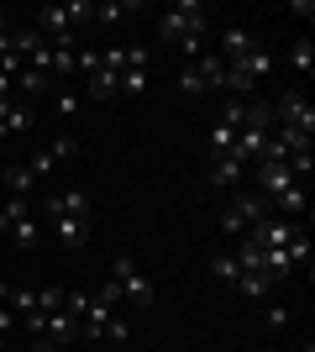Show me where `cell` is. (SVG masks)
<instances>
[{
  "label": "cell",
  "instance_id": "cell-1",
  "mask_svg": "<svg viewBox=\"0 0 315 352\" xmlns=\"http://www.w3.org/2000/svg\"><path fill=\"white\" fill-rule=\"evenodd\" d=\"M205 27H210V11L200 6V0H179V6H168V11L158 16V37L174 43V47H179L184 37H200Z\"/></svg>",
  "mask_w": 315,
  "mask_h": 352
},
{
  "label": "cell",
  "instance_id": "cell-2",
  "mask_svg": "<svg viewBox=\"0 0 315 352\" xmlns=\"http://www.w3.org/2000/svg\"><path fill=\"white\" fill-rule=\"evenodd\" d=\"M105 279H116V284H121V300H126L132 310H152V300H158L152 279L132 263V258H126V252H121V258H110V274H105Z\"/></svg>",
  "mask_w": 315,
  "mask_h": 352
},
{
  "label": "cell",
  "instance_id": "cell-3",
  "mask_svg": "<svg viewBox=\"0 0 315 352\" xmlns=\"http://www.w3.org/2000/svg\"><path fill=\"white\" fill-rule=\"evenodd\" d=\"M273 126L300 132V137H315V105H310V95H300V89H284V95L273 100Z\"/></svg>",
  "mask_w": 315,
  "mask_h": 352
},
{
  "label": "cell",
  "instance_id": "cell-4",
  "mask_svg": "<svg viewBox=\"0 0 315 352\" xmlns=\"http://www.w3.org/2000/svg\"><path fill=\"white\" fill-rule=\"evenodd\" d=\"M263 216H273V206L263 200L257 190H237V200H231V210L221 216V232H231V236H242V232H253Z\"/></svg>",
  "mask_w": 315,
  "mask_h": 352
},
{
  "label": "cell",
  "instance_id": "cell-5",
  "mask_svg": "<svg viewBox=\"0 0 315 352\" xmlns=\"http://www.w3.org/2000/svg\"><path fill=\"white\" fill-rule=\"evenodd\" d=\"M43 216L47 221H63V216L90 221V190H58V195H47V200H43Z\"/></svg>",
  "mask_w": 315,
  "mask_h": 352
},
{
  "label": "cell",
  "instance_id": "cell-6",
  "mask_svg": "<svg viewBox=\"0 0 315 352\" xmlns=\"http://www.w3.org/2000/svg\"><path fill=\"white\" fill-rule=\"evenodd\" d=\"M247 236H253L257 248H284V242H294V236H300V226H294V221H284V216H263Z\"/></svg>",
  "mask_w": 315,
  "mask_h": 352
},
{
  "label": "cell",
  "instance_id": "cell-7",
  "mask_svg": "<svg viewBox=\"0 0 315 352\" xmlns=\"http://www.w3.org/2000/svg\"><path fill=\"white\" fill-rule=\"evenodd\" d=\"M253 174H257V195H263L268 206H273V200H279V195L289 190V184H294V174H289L284 163H257Z\"/></svg>",
  "mask_w": 315,
  "mask_h": 352
},
{
  "label": "cell",
  "instance_id": "cell-8",
  "mask_svg": "<svg viewBox=\"0 0 315 352\" xmlns=\"http://www.w3.org/2000/svg\"><path fill=\"white\" fill-rule=\"evenodd\" d=\"M152 53L148 47H137V58L121 69V95H148V85H152Z\"/></svg>",
  "mask_w": 315,
  "mask_h": 352
},
{
  "label": "cell",
  "instance_id": "cell-9",
  "mask_svg": "<svg viewBox=\"0 0 315 352\" xmlns=\"http://www.w3.org/2000/svg\"><path fill=\"white\" fill-rule=\"evenodd\" d=\"M32 27L43 32V43H69V37H74V27H69V11H63V6H43Z\"/></svg>",
  "mask_w": 315,
  "mask_h": 352
},
{
  "label": "cell",
  "instance_id": "cell-10",
  "mask_svg": "<svg viewBox=\"0 0 315 352\" xmlns=\"http://www.w3.org/2000/svg\"><path fill=\"white\" fill-rule=\"evenodd\" d=\"M242 179H247V163L242 158H231V153H226V158H210V184H215V190H242Z\"/></svg>",
  "mask_w": 315,
  "mask_h": 352
},
{
  "label": "cell",
  "instance_id": "cell-11",
  "mask_svg": "<svg viewBox=\"0 0 315 352\" xmlns=\"http://www.w3.org/2000/svg\"><path fill=\"white\" fill-rule=\"evenodd\" d=\"M74 153H79V142H74V137H58V142H53V147H43V153H37V158H32L27 168H32L37 179H43V174H53V163H69Z\"/></svg>",
  "mask_w": 315,
  "mask_h": 352
},
{
  "label": "cell",
  "instance_id": "cell-12",
  "mask_svg": "<svg viewBox=\"0 0 315 352\" xmlns=\"http://www.w3.org/2000/svg\"><path fill=\"white\" fill-rule=\"evenodd\" d=\"M32 132V105L27 100H5L0 105V137H27Z\"/></svg>",
  "mask_w": 315,
  "mask_h": 352
},
{
  "label": "cell",
  "instance_id": "cell-13",
  "mask_svg": "<svg viewBox=\"0 0 315 352\" xmlns=\"http://www.w3.org/2000/svg\"><path fill=\"white\" fill-rule=\"evenodd\" d=\"M43 337L53 342V347H69V342H79V321L69 310H53V316H43Z\"/></svg>",
  "mask_w": 315,
  "mask_h": 352
},
{
  "label": "cell",
  "instance_id": "cell-14",
  "mask_svg": "<svg viewBox=\"0 0 315 352\" xmlns=\"http://www.w3.org/2000/svg\"><path fill=\"white\" fill-rule=\"evenodd\" d=\"M253 32H242V27H226L221 37H215V53H221L226 63H237V58H247V53H253Z\"/></svg>",
  "mask_w": 315,
  "mask_h": 352
},
{
  "label": "cell",
  "instance_id": "cell-15",
  "mask_svg": "<svg viewBox=\"0 0 315 352\" xmlns=\"http://www.w3.org/2000/svg\"><path fill=\"white\" fill-rule=\"evenodd\" d=\"M121 95V74L105 63V53H100V69L90 74V100H116Z\"/></svg>",
  "mask_w": 315,
  "mask_h": 352
},
{
  "label": "cell",
  "instance_id": "cell-16",
  "mask_svg": "<svg viewBox=\"0 0 315 352\" xmlns=\"http://www.w3.org/2000/svg\"><path fill=\"white\" fill-rule=\"evenodd\" d=\"M53 236H58L69 252H79L84 242H90V221H79V216H63V221H53Z\"/></svg>",
  "mask_w": 315,
  "mask_h": 352
},
{
  "label": "cell",
  "instance_id": "cell-17",
  "mask_svg": "<svg viewBox=\"0 0 315 352\" xmlns=\"http://www.w3.org/2000/svg\"><path fill=\"white\" fill-rule=\"evenodd\" d=\"M37 47H43V32L37 27H11V47H5V53H11L16 63H27Z\"/></svg>",
  "mask_w": 315,
  "mask_h": 352
},
{
  "label": "cell",
  "instance_id": "cell-18",
  "mask_svg": "<svg viewBox=\"0 0 315 352\" xmlns=\"http://www.w3.org/2000/svg\"><path fill=\"white\" fill-rule=\"evenodd\" d=\"M195 74L205 79V89H221V79H226V58L215 53V47H205V53L195 58Z\"/></svg>",
  "mask_w": 315,
  "mask_h": 352
},
{
  "label": "cell",
  "instance_id": "cell-19",
  "mask_svg": "<svg viewBox=\"0 0 315 352\" xmlns=\"http://www.w3.org/2000/svg\"><path fill=\"white\" fill-rule=\"evenodd\" d=\"M242 132H273V100H247V111H242Z\"/></svg>",
  "mask_w": 315,
  "mask_h": 352
},
{
  "label": "cell",
  "instance_id": "cell-20",
  "mask_svg": "<svg viewBox=\"0 0 315 352\" xmlns=\"http://www.w3.org/2000/svg\"><path fill=\"white\" fill-rule=\"evenodd\" d=\"M11 85H16V95H47V89H53V79H47L43 69H32V63H21Z\"/></svg>",
  "mask_w": 315,
  "mask_h": 352
},
{
  "label": "cell",
  "instance_id": "cell-21",
  "mask_svg": "<svg viewBox=\"0 0 315 352\" xmlns=\"http://www.w3.org/2000/svg\"><path fill=\"white\" fill-rule=\"evenodd\" d=\"M237 69L247 74L253 85H263V79H268V74H273V58H268V47H253L247 58H237Z\"/></svg>",
  "mask_w": 315,
  "mask_h": 352
},
{
  "label": "cell",
  "instance_id": "cell-22",
  "mask_svg": "<svg viewBox=\"0 0 315 352\" xmlns=\"http://www.w3.org/2000/svg\"><path fill=\"white\" fill-rule=\"evenodd\" d=\"M32 184H37V174H32L27 163H5V190H11L16 200H27V195H32Z\"/></svg>",
  "mask_w": 315,
  "mask_h": 352
},
{
  "label": "cell",
  "instance_id": "cell-23",
  "mask_svg": "<svg viewBox=\"0 0 315 352\" xmlns=\"http://www.w3.org/2000/svg\"><path fill=\"white\" fill-rule=\"evenodd\" d=\"M231 258H237V268H242V274H268V268H263V248H257L253 236H242V248L231 252Z\"/></svg>",
  "mask_w": 315,
  "mask_h": 352
},
{
  "label": "cell",
  "instance_id": "cell-24",
  "mask_svg": "<svg viewBox=\"0 0 315 352\" xmlns=\"http://www.w3.org/2000/svg\"><path fill=\"white\" fill-rule=\"evenodd\" d=\"M284 168L294 174V184H305V179H310V168H315V147H310V142H305V147H294V153L284 158Z\"/></svg>",
  "mask_w": 315,
  "mask_h": 352
},
{
  "label": "cell",
  "instance_id": "cell-25",
  "mask_svg": "<svg viewBox=\"0 0 315 352\" xmlns=\"http://www.w3.org/2000/svg\"><path fill=\"white\" fill-rule=\"evenodd\" d=\"M137 6L132 0H105V6H95V21H105V27H116V21H126Z\"/></svg>",
  "mask_w": 315,
  "mask_h": 352
},
{
  "label": "cell",
  "instance_id": "cell-26",
  "mask_svg": "<svg viewBox=\"0 0 315 352\" xmlns=\"http://www.w3.org/2000/svg\"><path fill=\"white\" fill-rule=\"evenodd\" d=\"M5 236H11V242H16V248H21V252H32V248H37V236H43V232H37V221H16V226H11V232H5Z\"/></svg>",
  "mask_w": 315,
  "mask_h": 352
},
{
  "label": "cell",
  "instance_id": "cell-27",
  "mask_svg": "<svg viewBox=\"0 0 315 352\" xmlns=\"http://www.w3.org/2000/svg\"><path fill=\"white\" fill-rule=\"evenodd\" d=\"M237 289L247 294V300H268L273 279H268V274H242V279H237Z\"/></svg>",
  "mask_w": 315,
  "mask_h": 352
},
{
  "label": "cell",
  "instance_id": "cell-28",
  "mask_svg": "<svg viewBox=\"0 0 315 352\" xmlns=\"http://www.w3.org/2000/svg\"><path fill=\"white\" fill-rule=\"evenodd\" d=\"M231 147H237V132H231V126H221V121H215V126H210V158H226Z\"/></svg>",
  "mask_w": 315,
  "mask_h": 352
},
{
  "label": "cell",
  "instance_id": "cell-29",
  "mask_svg": "<svg viewBox=\"0 0 315 352\" xmlns=\"http://www.w3.org/2000/svg\"><path fill=\"white\" fill-rule=\"evenodd\" d=\"M27 216H32V206H27V200H16V195H11V200L0 206V232H11L16 221H27Z\"/></svg>",
  "mask_w": 315,
  "mask_h": 352
},
{
  "label": "cell",
  "instance_id": "cell-30",
  "mask_svg": "<svg viewBox=\"0 0 315 352\" xmlns=\"http://www.w3.org/2000/svg\"><path fill=\"white\" fill-rule=\"evenodd\" d=\"M289 69H300V74L315 69V47H310V37H300V43L289 47Z\"/></svg>",
  "mask_w": 315,
  "mask_h": 352
},
{
  "label": "cell",
  "instance_id": "cell-31",
  "mask_svg": "<svg viewBox=\"0 0 315 352\" xmlns=\"http://www.w3.org/2000/svg\"><path fill=\"white\" fill-rule=\"evenodd\" d=\"M63 294H69V289H58V284H43V289H37V316H53V310H63Z\"/></svg>",
  "mask_w": 315,
  "mask_h": 352
},
{
  "label": "cell",
  "instance_id": "cell-32",
  "mask_svg": "<svg viewBox=\"0 0 315 352\" xmlns=\"http://www.w3.org/2000/svg\"><path fill=\"white\" fill-rule=\"evenodd\" d=\"M210 274H215V279H221V284H237V279H242L237 258H226V252H215V258H210Z\"/></svg>",
  "mask_w": 315,
  "mask_h": 352
},
{
  "label": "cell",
  "instance_id": "cell-33",
  "mask_svg": "<svg viewBox=\"0 0 315 352\" xmlns=\"http://www.w3.org/2000/svg\"><path fill=\"white\" fill-rule=\"evenodd\" d=\"M5 305H11V310H21V316H32V310H37V289H32V284H21V289H11V294H5Z\"/></svg>",
  "mask_w": 315,
  "mask_h": 352
},
{
  "label": "cell",
  "instance_id": "cell-34",
  "mask_svg": "<svg viewBox=\"0 0 315 352\" xmlns=\"http://www.w3.org/2000/svg\"><path fill=\"white\" fill-rule=\"evenodd\" d=\"M63 11H69V27H84V21H95V0H74Z\"/></svg>",
  "mask_w": 315,
  "mask_h": 352
},
{
  "label": "cell",
  "instance_id": "cell-35",
  "mask_svg": "<svg viewBox=\"0 0 315 352\" xmlns=\"http://www.w3.org/2000/svg\"><path fill=\"white\" fill-rule=\"evenodd\" d=\"M79 100H84V95H74V89H58V95H53V111H58V116H79Z\"/></svg>",
  "mask_w": 315,
  "mask_h": 352
},
{
  "label": "cell",
  "instance_id": "cell-36",
  "mask_svg": "<svg viewBox=\"0 0 315 352\" xmlns=\"http://www.w3.org/2000/svg\"><path fill=\"white\" fill-rule=\"evenodd\" d=\"M179 89H184V95H205V79L195 74V63H184V74H179Z\"/></svg>",
  "mask_w": 315,
  "mask_h": 352
},
{
  "label": "cell",
  "instance_id": "cell-37",
  "mask_svg": "<svg viewBox=\"0 0 315 352\" xmlns=\"http://www.w3.org/2000/svg\"><path fill=\"white\" fill-rule=\"evenodd\" d=\"M268 326H273V331H284V326H289V310L284 305H268Z\"/></svg>",
  "mask_w": 315,
  "mask_h": 352
},
{
  "label": "cell",
  "instance_id": "cell-38",
  "mask_svg": "<svg viewBox=\"0 0 315 352\" xmlns=\"http://www.w3.org/2000/svg\"><path fill=\"white\" fill-rule=\"evenodd\" d=\"M5 100H16V85H11V74L0 69V105H5Z\"/></svg>",
  "mask_w": 315,
  "mask_h": 352
},
{
  "label": "cell",
  "instance_id": "cell-39",
  "mask_svg": "<svg viewBox=\"0 0 315 352\" xmlns=\"http://www.w3.org/2000/svg\"><path fill=\"white\" fill-rule=\"evenodd\" d=\"M32 352H58V347H53L47 337H37V342H32Z\"/></svg>",
  "mask_w": 315,
  "mask_h": 352
},
{
  "label": "cell",
  "instance_id": "cell-40",
  "mask_svg": "<svg viewBox=\"0 0 315 352\" xmlns=\"http://www.w3.org/2000/svg\"><path fill=\"white\" fill-rule=\"evenodd\" d=\"M11 326H16V316H11V310H0V331H11Z\"/></svg>",
  "mask_w": 315,
  "mask_h": 352
},
{
  "label": "cell",
  "instance_id": "cell-41",
  "mask_svg": "<svg viewBox=\"0 0 315 352\" xmlns=\"http://www.w3.org/2000/svg\"><path fill=\"white\" fill-rule=\"evenodd\" d=\"M294 352H315V347H310V342H305V347H294Z\"/></svg>",
  "mask_w": 315,
  "mask_h": 352
},
{
  "label": "cell",
  "instance_id": "cell-42",
  "mask_svg": "<svg viewBox=\"0 0 315 352\" xmlns=\"http://www.w3.org/2000/svg\"><path fill=\"white\" fill-rule=\"evenodd\" d=\"M0 352H5V331H0Z\"/></svg>",
  "mask_w": 315,
  "mask_h": 352
},
{
  "label": "cell",
  "instance_id": "cell-43",
  "mask_svg": "<svg viewBox=\"0 0 315 352\" xmlns=\"http://www.w3.org/2000/svg\"><path fill=\"white\" fill-rule=\"evenodd\" d=\"M263 352H268V347H263Z\"/></svg>",
  "mask_w": 315,
  "mask_h": 352
}]
</instances>
